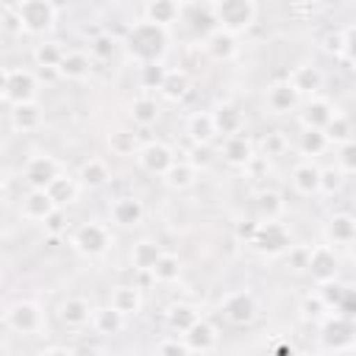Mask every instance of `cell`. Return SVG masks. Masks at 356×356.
<instances>
[{
  "instance_id": "cell-1",
  "label": "cell",
  "mask_w": 356,
  "mask_h": 356,
  "mask_svg": "<svg viewBox=\"0 0 356 356\" xmlns=\"http://www.w3.org/2000/svg\"><path fill=\"white\" fill-rule=\"evenodd\" d=\"M120 44L125 47L128 58L136 61V67H142V64H156V61H161L164 53H167L170 31L156 28V25H150V22H145V19H136V22L128 25V31H125V36H122Z\"/></svg>"
},
{
  "instance_id": "cell-2",
  "label": "cell",
  "mask_w": 356,
  "mask_h": 356,
  "mask_svg": "<svg viewBox=\"0 0 356 356\" xmlns=\"http://www.w3.org/2000/svg\"><path fill=\"white\" fill-rule=\"evenodd\" d=\"M209 11H211L217 28L231 36L250 31L259 17V6L253 0H214V3H209Z\"/></svg>"
},
{
  "instance_id": "cell-3",
  "label": "cell",
  "mask_w": 356,
  "mask_h": 356,
  "mask_svg": "<svg viewBox=\"0 0 356 356\" xmlns=\"http://www.w3.org/2000/svg\"><path fill=\"white\" fill-rule=\"evenodd\" d=\"M111 242H114V236H111L108 225H103L97 220H86V222H81L70 234V248L78 256H83V259H100V256H106L108 248H111Z\"/></svg>"
},
{
  "instance_id": "cell-4",
  "label": "cell",
  "mask_w": 356,
  "mask_h": 356,
  "mask_svg": "<svg viewBox=\"0 0 356 356\" xmlns=\"http://www.w3.org/2000/svg\"><path fill=\"white\" fill-rule=\"evenodd\" d=\"M17 14V25L31 33V36H42L47 31H53L56 17H58V6L50 0H22L14 6Z\"/></svg>"
},
{
  "instance_id": "cell-5",
  "label": "cell",
  "mask_w": 356,
  "mask_h": 356,
  "mask_svg": "<svg viewBox=\"0 0 356 356\" xmlns=\"http://www.w3.org/2000/svg\"><path fill=\"white\" fill-rule=\"evenodd\" d=\"M220 314L228 325L245 328L259 317V300L250 289H231L220 300Z\"/></svg>"
},
{
  "instance_id": "cell-6",
  "label": "cell",
  "mask_w": 356,
  "mask_h": 356,
  "mask_svg": "<svg viewBox=\"0 0 356 356\" xmlns=\"http://www.w3.org/2000/svg\"><path fill=\"white\" fill-rule=\"evenodd\" d=\"M3 323L14 334L33 337V334H39L44 328V312H42V306L36 300H14L3 312Z\"/></svg>"
},
{
  "instance_id": "cell-7",
  "label": "cell",
  "mask_w": 356,
  "mask_h": 356,
  "mask_svg": "<svg viewBox=\"0 0 356 356\" xmlns=\"http://www.w3.org/2000/svg\"><path fill=\"white\" fill-rule=\"evenodd\" d=\"M248 245L261 256H284L292 245V234L284 222H259Z\"/></svg>"
},
{
  "instance_id": "cell-8",
  "label": "cell",
  "mask_w": 356,
  "mask_h": 356,
  "mask_svg": "<svg viewBox=\"0 0 356 356\" xmlns=\"http://www.w3.org/2000/svg\"><path fill=\"white\" fill-rule=\"evenodd\" d=\"M317 325H320V345L325 353H342L353 345V320L331 312Z\"/></svg>"
},
{
  "instance_id": "cell-9",
  "label": "cell",
  "mask_w": 356,
  "mask_h": 356,
  "mask_svg": "<svg viewBox=\"0 0 356 356\" xmlns=\"http://www.w3.org/2000/svg\"><path fill=\"white\" fill-rule=\"evenodd\" d=\"M136 164L145 170V172H150V175H159V178H164V172L178 161L175 159V153H172V147L170 145H164V142H159V139H150V142H142V147L136 150Z\"/></svg>"
},
{
  "instance_id": "cell-10",
  "label": "cell",
  "mask_w": 356,
  "mask_h": 356,
  "mask_svg": "<svg viewBox=\"0 0 356 356\" xmlns=\"http://www.w3.org/2000/svg\"><path fill=\"white\" fill-rule=\"evenodd\" d=\"M306 273L312 275V281L317 286L328 284V281H337L339 278V256H337V250L328 248V245H309Z\"/></svg>"
},
{
  "instance_id": "cell-11",
  "label": "cell",
  "mask_w": 356,
  "mask_h": 356,
  "mask_svg": "<svg viewBox=\"0 0 356 356\" xmlns=\"http://www.w3.org/2000/svg\"><path fill=\"white\" fill-rule=\"evenodd\" d=\"M292 89H295V95L303 100H309V97H320V89H323V83H325V75H323V70L317 67V64H312V61H300V64H295L292 70H289V75L284 78Z\"/></svg>"
},
{
  "instance_id": "cell-12",
  "label": "cell",
  "mask_w": 356,
  "mask_h": 356,
  "mask_svg": "<svg viewBox=\"0 0 356 356\" xmlns=\"http://www.w3.org/2000/svg\"><path fill=\"white\" fill-rule=\"evenodd\" d=\"M22 175H25L28 189H47L61 175V161L53 159L50 153H36V156H31L25 161Z\"/></svg>"
},
{
  "instance_id": "cell-13",
  "label": "cell",
  "mask_w": 356,
  "mask_h": 356,
  "mask_svg": "<svg viewBox=\"0 0 356 356\" xmlns=\"http://www.w3.org/2000/svg\"><path fill=\"white\" fill-rule=\"evenodd\" d=\"M36 92H39V83H36V75L25 67H14L8 70V78H6V97L11 106H19V103H33L36 100Z\"/></svg>"
},
{
  "instance_id": "cell-14",
  "label": "cell",
  "mask_w": 356,
  "mask_h": 356,
  "mask_svg": "<svg viewBox=\"0 0 356 356\" xmlns=\"http://www.w3.org/2000/svg\"><path fill=\"white\" fill-rule=\"evenodd\" d=\"M298 108H300L298 111V122H300L303 131H323L331 122V117L339 111L328 97H309Z\"/></svg>"
},
{
  "instance_id": "cell-15",
  "label": "cell",
  "mask_w": 356,
  "mask_h": 356,
  "mask_svg": "<svg viewBox=\"0 0 356 356\" xmlns=\"http://www.w3.org/2000/svg\"><path fill=\"white\" fill-rule=\"evenodd\" d=\"M211 122H214V131L217 136H234V134H245V111L231 103V100H222L211 108Z\"/></svg>"
},
{
  "instance_id": "cell-16",
  "label": "cell",
  "mask_w": 356,
  "mask_h": 356,
  "mask_svg": "<svg viewBox=\"0 0 356 356\" xmlns=\"http://www.w3.org/2000/svg\"><path fill=\"white\" fill-rule=\"evenodd\" d=\"M108 217L120 228H136L145 220V206L134 195H120V197H114L108 203Z\"/></svg>"
},
{
  "instance_id": "cell-17",
  "label": "cell",
  "mask_w": 356,
  "mask_h": 356,
  "mask_svg": "<svg viewBox=\"0 0 356 356\" xmlns=\"http://www.w3.org/2000/svg\"><path fill=\"white\" fill-rule=\"evenodd\" d=\"M323 236H325V242L323 245H328V248H348V245H353V239H356V220L348 214V211H339V214H331L328 220H325V225H323Z\"/></svg>"
},
{
  "instance_id": "cell-18",
  "label": "cell",
  "mask_w": 356,
  "mask_h": 356,
  "mask_svg": "<svg viewBox=\"0 0 356 356\" xmlns=\"http://www.w3.org/2000/svg\"><path fill=\"white\" fill-rule=\"evenodd\" d=\"M139 11H142V19H145V22L170 31L175 22H181L184 3H175V0H150V3H145Z\"/></svg>"
},
{
  "instance_id": "cell-19",
  "label": "cell",
  "mask_w": 356,
  "mask_h": 356,
  "mask_svg": "<svg viewBox=\"0 0 356 356\" xmlns=\"http://www.w3.org/2000/svg\"><path fill=\"white\" fill-rule=\"evenodd\" d=\"M289 184H292V189H295L300 197H314V195H320V167H317V161H312V159L295 161V167H292V172H289Z\"/></svg>"
},
{
  "instance_id": "cell-20",
  "label": "cell",
  "mask_w": 356,
  "mask_h": 356,
  "mask_svg": "<svg viewBox=\"0 0 356 356\" xmlns=\"http://www.w3.org/2000/svg\"><path fill=\"white\" fill-rule=\"evenodd\" d=\"M253 214L256 222H281V217L286 214V200L278 189H259L253 197Z\"/></svg>"
},
{
  "instance_id": "cell-21",
  "label": "cell",
  "mask_w": 356,
  "mask_h": 356,
  "mask_svg": "<svg viewBox=\"0 0 356 356\" xmlns=\"http://www.w3.org/2000/svg\"><path fill=\"white\" fill-rule=\"evenodd\" d=\"M353 36H356V25L348 22L345 28L339 31H331L325 39H323V47L328 56H334L337 61H342L348 70H353Z\"/></svg>"
},
{
  "instance_id": "cell-22",
  "label": "cell",
  "mask_w": 356,
  "mask_h": 356,
  "mask_svg": "<svg viewBox=\"0 0 356 356\" xmlns=\"http://www.w3.org/2000/svg\"><path fill=\"white\" fill-rule=\"evenodd\" d=\"M108 306H111L114 312H120V314L128 320V317H136V314L142 312L145 295H142V289H139L136 284H117V286H111Z\"/></svg>"
},
{
  "instance_id": "cell-23",
  "label": "cell",
  "mask_w": 356,
  "mask_h": 356,
  "mask_svg": "<svg viewBox=\"0 0 356 356\" xmlns=\"http://www.w3.org/2000/svg\"><path fill=\"white\" fill-rule=\"evenodd\" d=\"M92 303L86 300V298H81V295H70V298H64L61 303H58V320H61V325H67V328H86L89 323H92Z\"/></svg>"
},
{
  "instance_id": "cell-24",
  "label": "cell",
  "mask_w": 356,
  "mask_h": 356,
  "mask_svg": "<svg viewBox=\"0 0 356 356\" xmlns=\"http://www.w3.org/2000/svg\"><path fill=\"white\" fill-rule=\"evenodd\" d=\"M181 339H184V345H186L189 353H211L217 348V342H220V334H217L214 323H209L206 317H200L186 334H181Z\"/></svg>"
},
{
  "instance_id": "cell-25",
  "label": "cell",
  "mask_w": 356,
  "mask_h": 356,
  "mask_svg": "<svg viewBox=\"0 0 356 356\" xmlns=\"http://www.w3.org/2000/svg\"><path fill=\"white\" fill-rule=\"evenodd\" d=\"M217 153L222 156L225 164L245 170V164L256 156V147H253V142H250L245 134H234V136H225V139L220 142V150H217Z\"/></svg>"
},
{
  "instance_id": "cell-26",
  "label": "cell",
  "mask_w": 356,
  "mask_h": 356,
  "mask_svg": "<svg viewBox=\"0 0 356 356\" xmlns=\"http://www.w3.org/2000/svg\"><path fill=\"white\" fill-rule=\"evenodd\" d=\"M203 53L217 61V64H225V61H234L236 53H239V44H236V36L225 33V31H211L206 39H203Z\"/></svg>"
},
{
  "instance_id": "cell-27",
  "label": "cell",
  "mask_w": 356,
  "mask_h": 356,
  "mask_svg": "<svg viewBox=\"0 0 356 356\" xmlns=\"http://www.w3.org/2000/svg\"><path fill=\"white\" fill-rule=\"evenodd\" d=\"M264 103H267L270 114H292V111H298L300 97L295 95V89H292L286 81H275V83L267 86Z\"/></svg>"
},
{
  "instance_id": "cell-28",
  "label": "cell",
  "mask_w": 356,
  "mask_h": 356,
  "mask_svg": "<svg viewBox=\"0 0 356 356\" xmlns=\"http://www.w3.org/2000/svg\"><path fill=\"white\" fill-rule=\"evenodd\" d=\"M58 206L53 203V197L47 195V189H28L22 203H19V214L31 222H44V217H50Z\"/></svg>"
},
{
  "instance_id": "cell-29",
  "label": "cell",
  "mask_w": 356,
  "mask_h": 356,
  "mask_svg": "<svg viewBox=\"0 0 356 356\" xmlns=\"http://www.w3.org/2000/svg\"><path fill=\"white\" fill-rule=\"evenodd\" d=\"M203 314H200V309L195 306V303H186V300H178V303H170L167 309H164V323H167V328L172 331V334H186L197 320H200Z\"/></svg>"
},
{
  "instance_id": "cell-30",
  "label": "cell",
  "mask_w": 356,
  "mask_h": 356,
  "mask_svg": "<svg viewBox=\"0 0 356 356\" xmlns=\"http://www.w3.org/2000/svg\"><path fill=\"white\" fill-rule=\"evenodd\" d=\"M75 178H78V184L83 189H100V186H106L111 181V167H108V161L103 156H89L78 167V175Z\"/></svg>"
},
{
  "instance_id": "cell-31",
  "label": "cell",
  "mask_w": 356,
  "mask_h": 356,
  "mask_svg": "<svg viewBox=\"0 0 356 356\" xmlns=\"http://www.w3.org/2000/svg\"><path fill=\"white\" fill-rule=\"evenodd\" d=\"M8 122L17 134H31L36 128H42L44 122V114H42V106L33 100V103H19V106H11L8 111Z\"/></svg>"
},
{
  "instance_id": "cell-32",
  "label": "cell",
  "mask_w": 356,
  "mask_h": 356,
  "mask_svg": "<svg viewBox=\"0 0 356 356\" xmlns=\"http://www.w3.org/2000/svg\"><path fill=\"white\" fill-rule=\"evenodd\" d=\"M184 131L189 136L192 145H211L217 139L214 122H211V111H192L184 122Z\"/></svg>"
},
{
  "instance_id": "cell-33",
  "label": "cell",
  "mask_w": 356,
  "mask_h": 356,
  "mask_svg": "<svg viewBox=\"0 0 356 356\" xmlns=\"http://www.w3.org/2000/svg\"><path fill=\"white\" fill-rule=\"evenodd\" d=\"M161 253H164V248L156 239H136L131 245V253H128L134 273H150Z\"/></svg>"
},
{
  "instance_id": "cell-34",
  "label": "cell",
  "mask_w": 356,
  "mask_h": 356,
  "mask_svg": "<svg viewBox=\"0 0 356 356\" xmlns=\"http://www.w3.org/2000/svg\"><path fill=\"white\" fill-rule=\"evenodd\" d=\"M92 75V58L86 50H67L58 64V78L67 81H86Z\"/></svg>"
},
{
  "instance_id": "cell-35",
  "label": "cell",
  "mask_w": 356,
  "mask_h": 356,
  "mask_svg": "<svg viewBox=\"0 0 356 356\" xmlns=\"http://www.w3.org/2000/svg\"><path fill=\"white\" fill-rule=\"evenodd\" d=\"M125 323H128V320L106 303V306H95V309H92V323H89V325H92L100 337H117V334L125 328Z\"/></svg>"
},
{
  "instance_id": "cell-36",
  "label": "cell",
  "mask_w": 356,
  "mask_h": 356,
  "mask_svg": "<svg viewBox=\"0 0 356 356\" xmlns=\"http://www.w3.org/2000/svg\"><path fill=\"white\" fill-rule=\"evenodd\" d=\"M189 89H192V78H189V72L181 70V67H175V70L167 67L164 83H161V89H159L161 97H167L170 103H178V100H184V97L189 95Z\"/></svg>"
},
{
  "instance_id": "cell-37",
  "label": "cell",
  "mask_w": 356,
  "mask_h": 356,
  "mask_svg": "<svg viewBox=\"0 0 356 356\" xmlns=\"http://www.w3.org/2000/svg\"><path fill=\"white\" fill-rule=\"evenodd\" d=\"M78 192H81L78 178L70 175V172H64V170H61V175L47 186V195L53 197V203H56L58 209H67L70 203H75V200H78Z\"/></svg>"
},
{
  "instance_id": "cell-38",
  "label": "cell",
  "mask_w": 356,
  "mask_h": 356,
  "mask_svg": "<svg viewBox=\"0 0 356 356\" xmlns=\"http://www.w3.org/2000/svg\"><path fill=\"white\" fill-rule=\"evenodd\" d=\"M64 53H67V50H64L61 42H50V39H47V42H39L31 56H33V64H36L42 72L47 70V72H56V75H58V64H61Z\"/></svg>"
},
{
  "instance_id": "cell-39",
  "label": "cell",
  "mask_w": 356,
  "mask_h": 356,
  "mask_svg": "<svg viewBox=\"0 0 356 356\" xmlns=\"http://www.w3.org/2000/svg\"><path fill=\"white\" fill-rule=\"evenodd\" d=\"M128 117H131V122L136 128H150L159 120V103H156V97H150V95L134 97L131 106H128Z\"/></svg>"
},
{
  "instance_id": "cell-40",
  "label": "cell",
  "mask_w": 356,
  "mask_h": 356,
  "mask_svg": "<svg viewBox=\"0 0 356 356\" xmlns=\"http://www.w3.org/2000/svg\"><path fill=\"white\" fill-rule=\"evenodd\" d=\"M106 142H108V150H111L114 156H122V159H134L136 150L142 147L139 134L131 131V128H117V131H111Z\"/></svg>"
},
{
  "instance_id": "cell-41",
  "label": "cell",
  "mask_w": 356,
  "mask_h": 356,
  "mask_svg": "<svg viewBox=\"0 0 356 356\" xmlns=\"http://www.w3.org/2000/svg\"><path fill=\"white\" fill-rule=\"evenodd\" d=\"M181 273H184V261L170 250H164L159 256V261L153 264V270H150L153 281H159V284H172V281L181 278Z\"/></svg>"
},
{
  "instance_id": "cell-42",
  "label": "cell",
  "mask_w": 356,
  "mask_h": 356,
  "mask_svg": "<svg viewBox=\"0 0 356 356\" xmlns=\"http://www.w3.org/2000/svg\"><path fill=\"white\" fill-rule=\"evenodd\" d=\"M195 181H197V170L189 164V161H175L167 172H164V184L170 186V189H189V186H195Z\"/></svg>"
},
{
  "instance_id": "cell-43",
  "label": "cell",
  "mask_w": 356,
  "mask_h": 356,
  "mask_svg": "<svg viewBox=\"0 0 356 356\" xmlns=\"http://www.w3.org/2000/svg\"><path fill=\"white\" fill-rule=\"evenodd\" d=\"M331 145H328V139H325V134L323 131H300V136H298V153L303 156V159H317V156H323L325 150H328Z\"/></svg>"
},
{
  "instance_id": "cell-44",
  "label": "cell",
  "mask_w": 356,
  "mask_h": 356,
  "mask_svg": "<svg viewBox=\"0 0 356 356\" xmlns=\"http://www.w3.org/2000/svg\"><path fill=\"white\" fill-rule=\"evenodd\" d=\"M323 134H325L328 145H337V147L353 139V128H350V120H348L342 111H337V114L331 117V122L323 128Z\"/></svg>"
},
{
  "instance_id": "cell-45",
  "label": "cell",
  "mask_w": 356,
  "mask_h": 356,
  "mask_svg": "<svg viewBox=\"0 0 356 356\" xmlns=\"http://www.w3.org/2000/svg\"><path fill=\"white\" fill-rule=\"evenodd\" d=\"M117 47H120V42L111 33L103 31V33H97V36L89 39V58L92 61H108V58H114Z\"/></svg>"
},
{
  "instance_id": "cell-46",
  "label": "cell",
  "mask_w": 356,
  "mask_h": 356,
  "mask_svg": "<svg viewBox=\"0 0 356 356\" xmlns=\"http://www.w3.org/2000/svg\"><path fill=\"white\" fill-rule=\"evenodd\" d=\"M328 314H331V312H328V306L323 303V298H320L317 292L303 295V300H300V317H303V320L320 323V320H325Z\"/></svg>"
},
{
  "instance_id": "cell-47",
  "label": "cell",
  "mask_w": 356,
  "mask_h": 356,
  "mask_svg": "<svg viewBox=\"0 0 356 356\" xmlns=\"http://www.w3.org/2000/svg\"><path fill=\"white\" fill-rule=\"evenodd\" d=\"M164 75H167V67H164V61H156V64H142L139 67V86L142 89H161V83H164Z\"/></svg>"
},
{
  "instance_id": "cell-48",
  "label": "cell",
  "mask_w": 356,
  "mask_h": 356,
  "mask_svg": "<svg viewBox=\"0 0 356 356\" xmlns=\"http://www.w3.org/2000/svg\"><path fill=\"white\" fill-rule=\"evenodd\" d=\"M286 147H289V139H286L284 131H267V134L261 136V153H259V156L275 159V156H284Z\"/></svg>"
},
{
  "instance_id": "cell-49",
  "label": "cell",
  "mask_w": 356,
  "mask_h": 356,
  "mask_svg": "<svg viewBox=\"0 0 356 356\" xmlns=\"http://www.w3.org/2000/svg\"><path fill=\"white\" fill-rule=\"evenodd\" d=\"M350 286L348 284H342L339 278L337 281H328V284H320L317 286V295L323 298V303L328 306V312H337V306L342 303V298H345V292H348Z\"/></svg>"
},
{
  "instance_id": "cell-50",
  "label": "cell",
  "mask_w": 356,
  "mask_h": 356,
  "mask_svg": "<svg viewBox=\"0 0 356 356\" xmlns=\"http://www.w3.org/2000/svg\"><path fill=\"white\" fill-rule=\"evenodd\" d=\"M334 167H337L342 175H353V172H356V142H353V139L337 147Z\"/></svg>"
},
{
  "instance_id": "cell-51",
  "label": "cell",
  "mask_w": 356,
  "mask_h": 356,
  "mask_svg": "<svg viewBox=\"0 0 356 356\" xmlns=\"http://www.w3.org/2000/svg\"><path fill=\"white\" fill-rule=\"evenodd\" d=\"M345 175L331 164V167H320V195H337L342 189Z\"/></svg>"
},
{
  "instance_id": "cell-52",
  "label": "cell",
  "mask_w": 356,
  "mask_h": 356,
  "mask_svg": "<svg viewBox=\"0 0 356 356\" xmlns=\"http://www.w3.org/2000/svg\"><path fill=\"white\" fill-rule=\"evenodd\" d=\"M284 261L292 273H306L309 264V245H289V250L284 253Z\"/></svg>"
},
{
  "instance_id": "cell-53",
  "label": "cell",
  "mask_w": 356,
  "mask_h": 356,
  "mask_svg": "<svg viewBox=\"0 0 356 356\" xmlns=\"http://www.w3.org/2000/svg\"><path fill=\"white\" fill-rule=\"evenodd\" d=\"M42 228H44V234L47 236H61V234H67V228H70V220H67V211L64 209H56L50 217H44V222H42Z\"/></svg>"
},
{
  "instance_id": "cell-54",
  "label": "cell",
  "mask_w": 356,
  "mask_h": 356,
  "mask_svg": "<svg viewBox=\"0 0 356 356\" xmlns=\"http://www.w3.org/2000/svg\"><path fill=\"white\" fill-rule=\"evenodd\" d=\"M211 159H214V147H211V145H192L184 161H189L195 170H200V167H206Z\"/></svg>"
},
{
  "instance_id": "cell-55",
  "label": "cell",
  "mask_w": 356,
  "mask_h": 356,
  "mask_svg": "<svg viewBox=\"0 0 356 356\" xmlns=\"http://www.w3.org/2000/svg\"><path fill=\"white\" fill-rule=\"evenodd\" d=\"M156 356H189V350L181 337H167L156 345Z\"/></svg>"
},
{
  "instance_id": "cell-56",
  "label": "cell",
  "mask_w": 356,
  "mask_h": 356,
  "mask_svg": "<svg viewBox=\"0 0 356 356\" xmlns=\"http://www.w3.org/2000/svg\"><path fill=\"white\" fill-rule=\"evenodd\" d=\"M270 356H300V353L292 348V342H286V339H278V342L273 345Z\"/></svg>"
},
{
  "instance_id": "cell-57",
  "label": "cell",
  "mask_w": 356,
  "mask_h": 356,
  "mask_svg": "<svg viewBox=\"0 0 356 356\" xmlns=\"http://www.w3.org/2000/svg\"><path fill=\"white\" fill-rule=\"evenodd\" d=\"M256 225H259L256 220H248V222H239V225H236V236H239V239H245V242H250V236H253V231H256Z\"/></svg>"
},
{
  "instance_id": "cell-58",
  "label": "cell",
  "mask_w": 356,
  "mask_h": 356,
  "mask_svg": "<svg viewBox=\"0 0 356 356\" xmlns=\"http://www.w3.org/2000/svg\"><path fill=\"white\" fill-rule=\"evenodd\" d=\"M42 356H78L72 348H67V345H50V348H44V350H39Z\"/></svg>"
},
{
  "instance_id": "cell-59",
  "label": "cell",
  "mask_w": 356,
  "mask_h": 356,
  "mask_svg": "<svg viewBox=\"0 0 356 356\" xmlns=\"http://www.w3.org/2000/svg\"><path fill=\"white\" fill-rule=\"evenodd\" d=\"M136 275H139V281H136V286H139V289H145V286H150V284H153V275H150V273H136Z\"/></svg>"
},
{
  "instance_id": "cell-60",
  "label": "cell",
  "mask_w": 356,
  "mask_h": 356,
  "mask_svg": "<svg viewBox=\"0 0 356 356\" xmlns=\"http://www.w3.org/2000/svg\"><path fill=\"white\" fill-rule=\"evenodd\" d=\"M6 78H8V70H6V67H0V100L6 97Z\"/></svg>"
},
{
  "instance_id": "cell-61",
  "label": "cell",
  "mask_w": 356,
  "mask_h": 356,
  "mask_svg": "<svg viewBox=\"0 0 356 356\" xmlns=\"http://www.w3.org/2000/svg\"><path fill=\"white\" fill-rule=\"evenodd\" d=\"M6 184H8V175H6V170H3V167H0V192H3V189H6Z\"/></svg>"
},
{
  "instance_id": "cell-62",
  "label": "cell",
  "mask_w": 356,
  "mask_h": 356,
  "mask_svg": "<svg viewBox=\"0 0 356 356\" xmlns=\"http://www.w3.org/2000/svg\"><path fill=\"white\" fill-rule=\"evenodd\" d=\"M300 356H331V353H325V350H309V353H300Z\"/></svg>"
},
{
  "instance_id": "cell-63",
  "label": "cell",
  "mask_w": 356,
  "mask_h": 356,
  "mask_svg": "<svg viewBox=\"0 0 356 356\" xmlns=\"http://www.w3.org/2000/svg\"><path fill=\"white\" fill-rule=\"evenodd\" d=\"M28 356H42V353H28Z\"/></svg>"
}]
</instances>
